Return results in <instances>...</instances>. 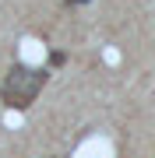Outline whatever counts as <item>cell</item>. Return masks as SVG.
<instances>
[{
	"label": "cell",
	"instance_id": "obj_1",
	"mask_svg": "<svg viewBox=\"0 0 155 158\" xmlns=\"http://www.w3.org/2000/svg\"><path fill=\"white\" fill-rule=\"evenodd\" d=\"M46 81H50V70L14 63V67L7 70L4 85H0V102H4L7 109H21V113H25V109L35 102V95L46 88Z\"/></svg>",
	"mask_w": 155,
	"mask_h": 158
},
{
	"label": "cell",
	"instance_id": "obj_3",
	"mask_svg": "<svg viewBox=\"0 0 155 158\" xmlns=\"http://www.w3.org/2000/svg\"><path fill=\"white\" fill-rule=\"evenodd\" d=\"M67 7H78V4H88V0H63Z\"/></svg>",
	"mask_w": 155,
	"mask_h": 158
},
{
	"label": "cell",
	"instance_id": "obj_2",
	"mask_svg": "<svg viewBox=\"0 0 155 158\" xmlns=\"http://www.w3.org/2000/svg\"><path fill=\"white\" fill-rule=\"evenodd\" d=\"M50 63H53V67H60V63H67V53H60V49H57V53H50Z\"/></svg>",
	"mask_w": 155,
	"mask_h": 158
}]
</instances>
